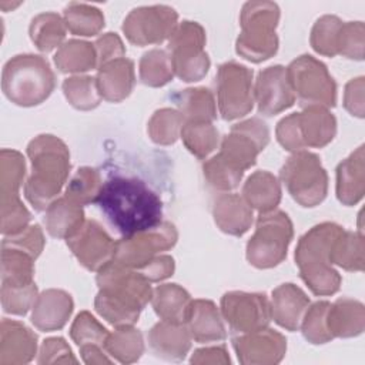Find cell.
Here are the masks:
<instances>
[{
    "label": "cell",
    "mask_w": 365,
    "mask_h": 365,
    "mask_svg": "<svg viewBox=\"0 0 365 365\" xmlns=\"http://www.w3.org/2000/svg\"><path fill=\"white\" fill-rule=\"evenodd\" d=\"M108 222L124 237L150 230L161 222L163 202L141 180L108 178L96 200Z\"/></svg>",
    "instance_id": "6da1fadb"
},
{
    "label": "cell",
    "mask_w": 365,
    "mask_h": 365,
    "mask_svg": "<svg viewBox=\"0 0 365 365\" xmlns=\"http://www.w3.org/2000/svg\"><path fill=\"white\" fill-rule=\"evenodd\" d=\"M96 279L100 289L94 299L96 311L115 328L134 325L151 301L150 281L140 271L115 261L103 267Z\"/></svg>",
    "instance_id": "7a4b0ae2"
},
{
    "label": "cell",
    "mask_w": 365,
    "mask_h": 365,
    "mask_svg": "<svg viewBox=\"0 0 365 365\" xmlns=\"http://www.w3.org/2000/svg\"><path fill=\"white\" fill-rule=\"evenodd\" d=\"M31 175L24 184V195L37 210H47L57 200L70 171L67 145L51 134H41L27 145Z\"/></svg>",
    "instance_id": "3957f363"
},
{
    "label": "cell",
    "mask_w": 365,
    "mask_h": 365,
    "mask_svg": "<svg viewBox=\"0 0 365 365\" xmlns=\"http://www.w3.org/2000/svg\"><path fill=\"white\" fill-rule=\"evenodd\" d=\"M335 222H322L305 232L295 250L299 277L315 295H332L339 289L341 275L331 264V250L342 232Z\"/></svg>",
    "instance_id": "277c9868"
},
{
    "label": "cell",
    "mask_w": 365,
    "mask_h": 365,
    "mask_svg": "<svg viewBox=\"0 0 365 365\" xmlns=\"http://www.w3.org/2000/svg\"><path fill=\"white\" fill-rule=\"evenodd\" d=\"M54 86V73L41 56H14L1 71V90L16 106L33 107L41 104L53 93Z\"/></svg>",
    "instance_id": "5b68a950"
},
{
    "label": "cell",
    "mask_w": 365,
    "mask_h": 365,
    "mask_svg": "<svg viewBox=\"0 0 365 365\" xmlns=\"http://www.w3.org/2000/svg\"><path fill=\"white\" fill-rule=\"evenodd\" d=\"M278 20L279 9L275 3H245L240 16L241 33L235 43L237 53L252 63L272 57L278 50V37L275 34Z\"/></svg>",
    "instance_id": "8992f818"
},
{
    "label": "cell",
    "mask_w": 365,
    "mask_h": 365,
    "mask_svg": "<svg viewBox=\"0 0 365 365\" xmlns=\"http://www.w3.org/2000/svg\"><path fill=\"white\" fill-rule=\"evenodd\" d=\"M275 133L278 143L288 151L321 148L335 137L336 120L325 107L311 106L284 117L277 124Z\"/></svg>",
    "instance_id": "52a82bcc"
},
{
    "label": "cell",
    "mask_w": 365,
    "mask_h": 365,
    "mask_svg": "<svg viewBox=\"0 0 365 365\" xmlns=\"http://www.w3.org/2000/svg\"><path fill=\"white\" fill-rule=\"evenodd\" d=\"M294 237L292 222L284 211L259 212L254 235L247 244V259L255 268H272L282 262Z\"/></svg>",
    "instance_id": "ba28073f"
},
{
    "label": "cell",
    "mask_w": 365,
    "mask_h": 365,
    "mask_svg": "<svg viewBox=\"0 0 365 365\" xmlns=\"http://www.w3.org/2000/svg\"><path fill=\"white\" fill-rule=\"evenodd\" d=\"M281 180L289 195L302 207H315L328 191V175L317 154L295 151L281 168Z\"/></svg>",
    "instance_id": "9c48e42d"
},
{
    "label": "cell",
    "mask_w": 365,
    "mask_h": 365,
    "mask_svg": "<svg viewBox=\"0 0 365 365\" xmlns=\"http://www.w3.org/2000/svg\"><path fill=\"white\" fill-rule=\"evenodd\" d=\"M287 74L294 94L304 108L335 106L336 84L322 61L309 54L299 56L287 67Z\"/></svg>",
    "instance_id": "30bf717a"
},
{
    "label": "cell",
    "mask_w": 365,
    "mask_h": 365,
    "mask_svg": "<svg viewBox=\"0 0 365 365\" xmlns=\"http://www.w3.org/2000/svg\"><path fill=\"white\" fill-rule=\"evenodd\" d=\"M205 30L197 21H182L168 40L174 74L182 81L201 80L208 68L210 58L204 50Z\"/></svg>",
    "instance_id": "8fae6325"
},
{
    "label": "cell",
    "mask_w": 365,
    "mask_h": 365,
    "mask_svg": "<svg viewBox=\"0 0 365 365\" xmlns=\"http://www.w3.org/2000/svg\"><path fill=\"white\" fill-rule=\"evenodd\" d=\"M220 114L224 120H235L252 110V70L228 61L220 66L215 80Z\"/></svg>",
    "instance_id": "7c38bea8"
},
{
    "label": "cell",
    "mask_w": 365,
    "mask_h": 365,
    "mask_svg": "<svg viewBox=\"0 0 365 365\" xmlns=\"http://www.w3.org/2000/svg\"><path fill=\"white\" fill-rule=\"evenodd\" d=\"M177 238L175 227L171 222L161 221L150 230L135 232L117 241L113 261L133 269H141L155 254L174 247Z\"/></svg>",
    "instance_id": "4fadbf2b"
},
{
    "label": "cell",
    "mask_w": 365,
    "mask_h": 365,
    "mask_svg": "<svg viewBox=\"0 0 365 365\" xmlns=\"http://www.w3.org/2000/svg\"><path fill=\"white\" fill-rule=\"evenodd\" d=\"M269 130L267 124L254 117L231 127L230 134L222 138L218 155L231 167L245 171L255 164L257 155L267 147Z\"/></svg>",
    "instance_id": "5bb4252c"
},
{
    "label": "cell",
    "mask_w": 365,
    "mask_h": 365,
    "mask_svg": "<svg viewBox=\"0 0 365 365\" xmlns=\"http://www.w3.org/2000/svg\"><path fill=\"white\" fill-rule=\"evenodd\" d=\"M178 14L170 6H143L131 10L123 23V31L135 46L158 44L170 38L177 29Z\"/></svg>",
    "instance_id": "9a60e30c"
},
{
    "label": "cell",
    "mask_w": 365,
    "mask_h": 365,
    "mask_svg": "<svg viewBox=\"0 0 365 365\" xmlns=\"http://www.w3.org/2000/svg\"><path fill=\"white\" fill-rule=\"evenodd\" d=\"M221 312L230 329L247 334L268 327L271 304L265 294L231 291L221 298Z\"/></svg>",
    "instance_id": "2e32d148"
},
{
    "label": "cell",
    "mask_w": 365,
    "mask_h": 365,
    "mask_svg": "<svg viewBox=\"0 0 365 365\" xmlns=\"http://www.w3.org/2000/svg\"><path fill=\"white\" fill-rule=\"evenodd\" d=\"M66 241L78 262L88 271L98 272L114 258L115 242L94 220L84 221Z\"/></svg>",
    "instance_id": "e0dca14e"
},
{
    "label": "cell",
    "mask_w": 365,
    "mask_h": 365,
    "mask_svg": "<svg viewBox=\"0 0 365 365\" xmlns=\"http://www.w3.org/2000/svg\"><path fill=\"white\" fill-rule=\"evenodd\" d=\"M295 98L287 67L271 66L259 71L255 81L254 100L261 114L268 117L279 114L289 108L295 103Z\"/></svg>",
    "instance_id": "ac0fdd59"
},
{
    "label": "cell",
    "mask_w": 365,
    "mask_h": 365,
    "mask_svg": "<svg viewBox=\"0 0 365 365\" xmlns=\"http://www.w3.org/2000/svg\"><path fill=\"white\" fill-rule=\"evenodd\" d=\"M232 345L238 361L244 365L277 364L282 359L287 351L285 336L267 327L235 336Z\"/></svg>",
    "instance_id": "d6986e66"
},
{
    "label": "cell",
    "mask_w": 365,
    "mask_h": 365,
    "mask_svg": "<svg viewBox=\"0 0 365 365\" xmlns=\"http://www.w3.org/2000/svg\"><path fill=\"white\" fill-rule=\"evenodd\" d=\"M37 336L24 324L3 319L0 325V365H20L33 359Z\"/></svg>",
    "instance_id": "ffe728a7"
},
{
    "label": "cell",
    "mask_w": 365,
    "mask_h": 365,
    "mask_svg": "<svg viewBox=\"0 0 365 365\" xmlns=\"http://www.w3.org/2000/svg\"><path fill=\"white\" fill-rule=\"evenodd\" d=\"M73 312L71 295L63 289L43 291L33 307L31 322L44 332L61 329Z\"/></svg>",
    "instance_id": "44dd1931"
},
{
    "label": "cell",
    "mask_w": 365,
    "mask_h": 365,
    "mask_svg": "<svg viewBox=\"0 0 365 365\" xmlns=\"http://www.w3.org/2000/svg\"><path fill=\"white\" fill-rule=\"evenodd\" d=\"M308 307L309 298L295 284L287 282L272 291L271 318L288 331H297L301 327Z\"/></svg>",
    "instance_id": "7402d4cb"
},
{
    "label": "cell",
    "mask_w": 365,
    "mask_h": 365,
    "mask_svg": "<svg viewBox=\"0 0 365 365\" xmlns=\"http://www.w3.org/2000/svg\"><path fill=\"white\" fill-rule=\"evenodd\" d=\"M191 335L185 324L160 321L148 332L151 351L167 361H181L191 348Z\"/></svg>",
    "instance_id": "603a6c76"
},
{
    "label": "cell",
    "mask_w": 365,
    "mask_h": 365,
    "mask_svg": "<svg viewBox=\"0 0 365 365\" xmlns=\"http://www.w3.org/2000/svg\"><path fill=\"white\" fill-rule=\"evenodd\" d=\"M184 324L191 338L200 344L218 342L227 335L218 308L208 299L191 301Z\"/></svg>",
    "instance_id": "cb8c5ba5"
},
{
    "label": "cell",
    "mask_w": 365,
    "mask_h": 365,
    "mask_svg": "<svg viewBox=\"0 0 365 365\" xmlns=\"http://www.w3.org/2000/svg\"><path fill=\"white\" fill-rule=\"evenodd\" d=\"M212 215L217 227L225 234L241 237L252 224V208L235 192L220 194L212 205Z\"/></svg>",
    "instance_id": "d4e9b609"
},
{
    "label": "cell",
    "mask_w": 365,
    "mask_h": 365,
    "mask_svg": "<svg viewBox=\"0 0 365 365\" xmlns=\"http://www.w3.org/2000/svg\"><path fill=\"white\" fill-rule=\"evenodd\" d=\"M96 81L101 98L111 103L123 101L135 84L134 63L125 57L110 61L98 68Z\"/></svg>",
    "instance_id": "484cf974"
},
{
    "label": "cell",
    "mask_w": 365,
    "mask_h": 365,
    "mask_svg": "<svg viewBox=\"0 0 365 365\" xmlns=\"http://www.w3.org/2000/svg\"><path fill=\"white\" fill-rule=\"evenodd\" d=\"M365 322L364 305L352 298H339L329 305L327 325L332 338H349L362 334Z\"/></svg>",
    "instance_id": "4316f807"
},
{
    "label": "cell",
    "mask_w": 365,
    "mask_h": 365,
    "mask_svg": "<svg viewBox=\"0 0 365 365\" xmlns=\"http://www.w3.org/2000/svg\"><path fill=\"white\" fill-rule=\"evenodd\" d=\"M364 145H361L336 168V197L344 205H354L364 197Z\"/></svg>",
    "instance_id": "83f0119b"
},
{
    "label": "cell",
    "mask_w": 365,
    "mask_h": 365,
    "mask_svg": "<svg viewBox=\"0 0 365 365\" xmlns=\"http://www.w3.org/2000/svg\"><path fill=\"white\" fill-rule=\"evenodd\" d=\"M44 222L51 237L67 240L84 224L83 205L67 195L60 197L46 210Z\"/></svg>",
    "instance_id": "f1b7e54d"
},
{
    "label": "cell",
    "mask_w": 365,
    "mask_h": 365,
    "mask_svg": "<svg viewBox=\"0 0 365 365\" xmlns=\"http://www.w3.org/2000/svg\"><path fill=\"white\" fill-rule=\"evenodd\" d=\"M242 198L259 212L275 210L281 201V184L269 171H255L242 187Z\"/></svg>",
    "instance_id": "f546056e"
},
{
    "label": "cell",
    "mask_w": 365,
    "mask_h": 365,
    "mask_svg": "<svg viewBox=\"0 0 365 365\" xmlns=\"http://www.w3.org/2000/svg\"><path fill=\"white\" fill-rule=\"evenodd\" d=\"M190 294L178 284H163L153 291L151 304L155 314L163 321L185 322L187 311L191 304Z\"/></svg>",
    "instance_id": "4dcf8cb0"
},
{
    "label": "cell",
    "mask_w": 365,
    "mask_h": 365,
    "mask_svg": "<svg viewBox=\"0 0 365 365\" xmlns=\"http://www.w3.org/2000/svg\"><path fill=\"white\" fill-rule=\"evenodd\" d=\"M34 258L17 248L1 247V287H26L33 284Z\"/></svg>",
    "instance_id": "1f68e13d"
},
{
    "label": "cell",
    "mask_w": 365,
    "mask_h": 365,
    "mask_svg": "<svg viewBox=\"0 0 365 365\" xmlns=\"http://www.w3.org/2000/svg\"><path fill=\"white\" fill-rule=\"evenodd\" d=\"M54 63L61 73H83L97 68L94 44L81 40H68L54 54Z\"/></svg>",
    "instance_id": "d6a6232c"
},
{
    "label": "cell",
    "mask_w": 365,
    "mask_h": 365,
    "mask_svg": "<svg viewBox=\"0 0 365 365\" xmlns=\"http://www.w3.org/2000/svg\"><path fill=\"white\" fill-rule=\"evenodd\" d=\"M180 113L187 121H212L217 117L215 101L208 88H187L174 96Z\"/></svg>",
    "instance_id": "836d02e7"
},
{
    "label": "cell",
    "mask_w": 365,
    "mask_h": 365,
    "mask_svg": "<svg viewBox=\"0 0 365 365\" xmlns=\"http://www.w3.org/2000/svg\"><path fill=\"white\" fill-rule=\"evenodd\" d=\"M66 23L64 19H61L57 13H41L37 14L31 23H30V38L34 43V46L43 51L48 53L66 37Z\"/></svg>",
    "instance_id": "e575fe53"
},
{
    "label": "cell",
    "mask_w": 365,
    "mask_h": 365,
    "mask_svg": "<svg viewBox=\"0 0 365 365\" xmlns=\"http://www.w3.org/2000/svg\"><path fill=\"white\" fill-rule=\"evenodd\" d=\"M104 349L121 364L135 362L144 352L143 335L133 325L120 327L114 332H108Z\"/></svg>",
    "instance_id": "d590c367"
},
{
    "label": "cell",
    "mask_w": 365,
    "mask_h": 365,
    "mask_svg": "<svg viewBox=\"0 0 365 365\" xmlns=\"http://www.w3.org/2000/svg\"><path fill=\"white\" fill-rule=\"evenodd\" d=\"M26 175V163L16 150H1L0 153V194L1 202L20 198L19 190Z\"/></svg>",
    "instance_id": "8d00e7d4"
},
{
    "label": "cell",
    "mask_w": 365,
    "mask_h": 365,
    "mask_svg": "<svg viewBox=\"0 0 365 365\" xmlns=\"http://www.w3.org/2000/svg\"><path fill=\"white\" fill-rule=\"evenodd\" d=\"M331 264L346 271L364 269V238L362 234L345 231L338 235L331 250Z\"/></svg>",
    "instance_id": "74e56055"
},
{
    "label": "cell",
    "mask_w": 365,
    "mask_h": 365,
    "mask_svg": "<svg viewBox=\"0 0 365 365\" xmlns=\"http://www.w3.org/2000/svg\"><path fill=\"white\" fill-rule=\"evenodd\" d=\"M64 23L76 36H96L104 27L103 13L90 4L70 3L64 9Z\"/></svg>",
    "instance_id": "f35d334b"
},
{
    "label": "cell",
    "mask_w": 365,
    "mask_h": 365,
    "mask_svg": "<svg viewBox=\"0 0 365 365\" xmlns=\"http://www.w3.org/2000/svg\"><path fill=\"white\" fill-rule=\"evenodd\" d=\"M181 138L187 150L202 160L217 148L218 130L210 121H185Z\"/></svg>",
    "instance_id": "ab89813d"
},
{
    "label": "cell",
    "mask_w": 365,
    "mask_h": 365,
    "mask_svg": "<svg viewBox=\"0 0 365 365\" xmlns=\"http://www.w3.org/2000/svg\"><path fill=\"white\" fill-rule=\"evenodd\" d=\"M174 68L165 50L153 48L140 58V80L150 87H163L171 81Z\"/></svg>",
    "instance_id": "60d3db41"
},
{
    "label": "cell",
    "mask_w": 365,
    "mask_h": 365,
    "mask_svg": "<svg viewBox=\"0 0 365 365\" xmlns=\"http://www.w3.org/2000/svg\"><path fill=\"white\" fill-rule=\"evenodd\" d=\"M185 123L184 115L174 108L157 110L148 121L150 138L161 145L174 144L181 135V128Z\"/></svg>",
    "instance_id": "b9f144b4"
},
{
    "label": "cell",
    "mask_w": 365,
    "mask_h": 365,
    "mask_svg": "<svg viewBox=\"0 0 365 365\" xmlns=\"http://www.w3.org/2000/svg\"><path fill=\"white\" fill-rule=\"evenodd\" d=\"M63 91L67 101L77 110L96 108L101 101L97 81L90 76H74L66 78L63 83Z\"/></svg>",
    "instance_id": "7bdbcfd3"
},
{
    "label": "cell",
    "mask_w": 365,
    "mask_h": 365,
    "mask_svg": "<svg viewBox=\"0 0 365 365\" xmlns=\"http://www.w3.org/2000/svg\"><path fill=\"white\" fill-rule=\"evenodd\" d=\"M344 21H341L336 16L325 14L319 17L312 30H311V46L312 48L328 57H334L338 54V38H339V31L342 27Z\"/></svg>",
    "instance_id": "ee69618b"
},
{
    "label": "cell",
    "mask_w": 365,
    "mask_h": 365,
    "mask_svg": "<svg viewBox=\"0 0 365 365\" xmlns=\"http://www.w3.org/2000/svg\"><path fill=\"white\" fill-rule=\"evenodd\" d=\"M103 187L100 174L96 168L81 167L68 181L66 195L80 205L96 202Z\"/></svg>",
    "instance_id": "f6af8a7d"
},
{
    "label": "cell",
    "mask_w": 365,
    "mask_h": 365,
    "mask_svg": "<svg viewBox=\"0 0 365 365\" xmlns=\"http://www.w3.org/2000/svg\"><path fill=\"white\" fill-rule=\"evenodd\" d=\"M107 335L108 331L87 311L80 312L70 328V336L78 348L90 345L104 348Z\"/></svg>",
    "instance_id": "bcb514c9"
},
{
    "label": "cell",
    "mask_w": 365,
    "mask_h": 365,
    "mask_svg": "<svg viewBox=\"0 0 365 365\" xmlns=\"http://www.w3.org/2000/svg\"><path fill=\"white\" fill-rule=\"evenodd\" d=\"M329 305L331 304L328 301H318L307 308L301 322V329L308 342L325 344L332 339L327 325V314Z\"/></svg>",
    "instance_id": "7dc6e473"
},
{
    "label": "cell",
    "mask_w": 365,
    "mask_h": 365,
    "mask_svg": "<svg viewBox=\"0 0 365 365\" xmlns=\"http://www.w3.org/2000/svg\"><path fill=\"white\" fill-rule=\"evenodd\" d=\"M204 177L207 182L218 191H231L238 187L244 173L231 167L218 154L210 158L202 165Z\"/></svg>",
    "instance_id": "c3c4849f"
},
{
    "label": "cell",
    "mask_w": 365,
    "mask_h": 365,
    "mask_svg": "<svg viewBox=\"0 0 365 365\" xmlns=\"http://www.w3.org/2000/svg\"><path fill=\"white\" fill-rule=\"evenodd\" d=\"M37 287L30 284L26 287H1V305L3 309L13 315H24L34 307L37 299Z\"/></svg>",
    "instance_id": "681fc988"
},
{
    "label": "cell",
    "mask_w": 365,
    "mask_h": 365,
    "mask_svg": "<svg viewBox=\"0 0 365 365\" xmlns=\"http://www.w3.org/2000/svg\"><path fill=\"white\" fill-rule=\"evenodd\" d=\"M338 54L346 58H364V23L348 21L344 23L338 38Z\"/></svg>",
    "instance_id": "f907efd6"
},
{
    "label": "cell",
    "mask_w": 365,
    "mask_h": 365,
    "mask_svg": "<svg viewBox=\"0 0 365 365\" xmlns=\"http://www.w3.org/2000/svg\"><path fill=\"white\" fill-rule=\"evenodd\" d=\"M1 247H11V248L21 250L30 254L36 259L44 247L43 231L37 224L29 225L26 230H23L19 234L4 237V240L1 241Z\"/></svg>",
    "instance_id": "816d5d0a"
},
{
    "label": "cell",
    "mask_w": 365,
    "mask_h": 365,
    "mask_svg": "<svg viewBox=\"0 0 365 365\" xmlns=\"http://www.w3.org/2000/svg\"><path fill=\"white\" fill-rule=\"evenodd\" d=\"M30 212L21 200H13L1 204V232L4 237L21 232L29 227Z\"/></svg>",
    "instance_id": "f5cc1de1"
},
{
    "label": "cell",
    "mask_w": 365,
    "mask_h": 365,
    "mask_svg": "<svg viewBox=\"0 0 365 365\" xmlns=\"http://www.w3.org/2000/svg\"><path fill=\"white\" fill-rule=\"evenodd\" d=\"M94 48L97 54V68L117 58H123L125 54L124 44L115 33H106L98 37L94 43Z\"/></svg>",
    "instance_id": "db71d44e"
},
{
    "label": "cell",
    "mask_w": 365,
    "mask_h": 365,
    "mask_svg": "<svg viewBox=\"0 0 365 365\" xmlns=\"http://www.w3.org/2000/svg\"><path fill=\"white\" fill-rule=\"evenodd\" d=\"M38 364H53V362H73L77 359L73 356L70 346L63 338H48L43 342L40 348Z\"/></svg>",
    "instance_id": "11a10c76"
},
{
    "label": "cell",
    "mask_w": 365,
    "mask_h": 365,
    "mask_svg": "<svg viewBox=\"0 0 365 365\" xmlns=\"http://www.w3.org/2000/svg\"><path fill=\"white\" fill-rule=\"evenodd\" d=\"M344 106L352 115L364 117V77L352 78L345 86Z\"/></svg>",
    "instance_id": "9f6ffc18"
},
{
    "label": "cell",
    "mask_w": 365,
    "mask_h": 365,
    "mask_svg": "<svg viewBox=\"0 0 365 365\" xmlns=\"http://www.w3.org/2000/svg\"><path fill=\"white\" fill-rule=\"evenodd\" d=\"M174 259L170 255H158L154 257L147 265H144L141 269H138L150 282L161 281L173 275L174 272Z\"/></svg>",
    "instance_id": "6f0895ef"
},
{
    "label": "cell",
    "mask_w": 365,
    "mask_h": 365,
    "mask_svg": "<svg viewBox=\"0 0 365 365\" xmlns=\"http://www.w3.org/2000/svg\"><path fill=\"white\" fill-rule=\"evenodd\" d=\"M192 364H228L230 356L224 346L197 349L191 358Z\"/></svg>",
    "instance_id": "680465c9"
},
{
    "label": "cell",
    "mask_w": 365,
    "mask_h": 365,
    "mask_svg": "<svg viewBox=\"0 0 365 365\" xmlns=\"http://www.w3.org/2000/svg\"><path fill=\"white\" fill-rule=\"evenodd\" d=\"M104 348H100V346H94V345H90V346H81L80 348V354L83 356V361L86 364H108L111 362L103 352Z\"/></svg>",
    "instance_id": "91938a15"
}]
</instances>
